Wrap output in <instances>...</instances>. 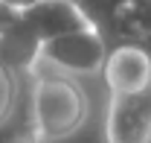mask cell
<instances>
[{
  "label": "cell",
  "mask_w": 151,
  "mask_h": 143,
  "mask_svg": "<svg viewBox=\"0 0 151 143\" xmlns=\"http://www.w3.org/2000/svg\"><path fill=\"white\" fill-rule=\"evenodd\" d=\"M87 93L73 76L38 73L29 93V128L41 143L76 134L87 120Z\"/></svg>",
  "instance_id": "obj_1"
},
{
  "label": "cell",
  "mask_w": 151,
  "mask_h": 143,
  "mask_svg": "<svg viewBox=\"0 0 151 143\" xmlns=\"http://www.w3.org/2000/svg\"><path fill=\"white\" fill-rule=\"evenodd\" d=\"M105 55H108V47H105L102 32L96 26H87V29H76L41 44L32 61L44 64V73H64L76 79V76L102 70Z\"/></svg>",
  "instance_id": "obj_2"
},
{
  "label": "cell",
  "mask_w": 151,
  "mask_h": 143,
  "mask_svg": "<svg viewBox=\"0 0 151 143\" xmlns=\"http://www.w3.org/2000/svg\"><path fill=\"white\" fill-rule=\"evenodd\" d=\"M18 23L38 47L58 35L93 26L90 15L76 0H32V3L20 6Z\"/></svg>",
  "instance_id": "obj_3"
},
{
  "label": "cell",
  "mask_w": 151,
  "mask_h": 143,
  "mask_svg": "<svg viewBox=\"0 0 151 143\" xmlns=\"http://www.w3.org/2000/svg\"><path fill=\"white\" fill-rule=\"evenodd\" d=\"M105 143H151V85L131 96H111L105 111Z\"/></svg>",
  "instance_id": "obj_4"
},
{
  "label": "cell",
  "mask_w": 151,
  "mask_h": 143,
  "mask_svg": "<svg viewBox=\"0 0 151 143\" xmlns=\"http://www.w3.org/2000/svg\"><path fill=\"white\" fill-rule=\"evenodd\" d=\"M105 85L111 96H131L151 85V53L145 44L125 41L119 47L108 50L102 64Z\"/></svg>",
  "instance_id": "obj_5"
},
{
  "label": "cell",
  "mask_w": 151,
  "mask_h": 143,
  "mask_svg": "<svg viewBox=\"0 0 151 143\" xmlns=\"http://www.w3.org/2000/svg\"><path fill=\"white\" fill-rule=\"evenodd\" d=\"M18 73L6 61V55L0 53V131H6L15 111H18Z\"/></svg>",
  "instance_id": "obj_6"
},
{
  "label": "cell",
  "mask_w": 151,
  "mask_h": 143,
  "mask_svg": "<svg viewBox=\"0 0 151 143\" xmlns=\"http://www.w3.org/2000/svg\"><path fill=\"white\" fill-rule=\"evenodd\" d=\"M122 20L131 23V35L151 38V0H125Z\"/></svg>",
  "instance_id": "obj_7"
},
{
  "label": "cell",
  "mask_w": 151,
  "mask_h": 143,
  "mask_svg": "<svg viewBox=\"0 0 151 143\" xmlns=\"http://www.w3.org/2000/svg\"><path fill=\"white\" fill-rule=\"evenodd\" d=\"M0 143H41V140L32 134V128H26V131H6Z\"/></svg>",
  "instance_id": "obj_8"
},
{
  "label": "cell",
  "mask_w": 151,
  "mask_h": 143,
  "mask_svg": "<svg viewBox=\"0 0 151 143\" xmlns=\"http://www.w3.org/2000/svg\"><path fill=\"white\" fill-rule=\"evenodd\" d=\"M6 131H9V128H6ZM6 131H0V137H3V134H6Z\"/></svg>",
  "instance_id": "obj_9"
}]
</instances>
